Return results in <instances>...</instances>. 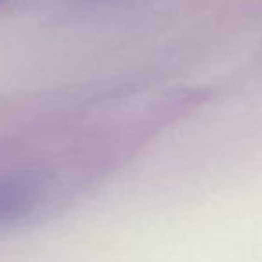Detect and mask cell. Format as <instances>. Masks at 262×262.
<instances>
[{"mask_svg":"<svg viewBox=\"0 0 262 262\" xmlns=\"http://www.w3.org/2000/svg\"><path fill=\"white\" fill-rule=\"evenodd\" d=\"M40 198V183L33 176L0 178V226L11 225L33 212Z\"/></svg>","mask_w":262,"mask_h":262,"instance_id":"6da1fadb","label":"cell"},{"mask_svg":"<svg viewBox=\"0 0 262 262\" xmlns=\"http://www.w3.org/2000/svg\"><path fill=\"white\" fill-rule=\"evenodd\" d=\"M6 2H9V0H0V4H6Z\"/></svg>","mask_w":262,"mask_h":262,"instance_id":"7a4b0ae2","label":"cell"}]
</instances>
